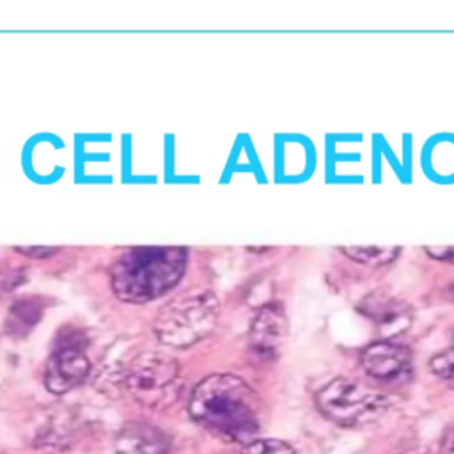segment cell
<instances>
[{"label": "cell", "instance_id": "1", "mask_svg": "<svg viewBox=\"0 0 454 454\" xmlns=\"http://www.w3.org/2000/svg\"><path fill=\"white\" fill-rule=\"evenodd\" d=\"M188 411L199 426L231 443H248L261 426L257 392L227 372L200 380L190 395Z\"/></svg>", "mask_w": 454, "mask_h": 454}, {"label": "cell", "instance_id": "2", "mask_svg": "<svg viewBox=\"0 0 454 454\" xmlns=\"http://www.w3.org/2000/svg\"><path fill=\"white\" fill-rule=\"evenodd\" d=\"M183 247H131L110 266V287L124 303H147L167 294L186 271Z\"/></svg>", "mask_w": 454, "mask_h": 454}, {"label": "cell", "instance_id": "3", "mask_svg": "<svg viewBox=\"0 0 454 454\" xmlns=\"http://www.w3.org/2000/svg\"><path fill=\"white\" fill-rule=\"evenodd\" d=\"M220 317V301L209 289L195 287L168 300L154 319L158 340L170 348H188L206 339Z\"/></svg>", "mask_w": 454, "mask_h": 454}, {"label": "cell", "instance_id": "4", "mask_svg": "<svg viewBox=\"0 0 454 454\" xmlns=\"http://www.w3.org/2000/svg\"><path fill=\"white\" fill-rule=\"evenodd\" d=\"M122 385L138 404L167 410L179 401L183 392L181 365L161 351H142L126 364Z\"/></svg>", "mask_w": 454, "mask_h": 454}, {"label": "cell", "instance_id": "5", "mask_svg": "<svg viewBox=\"0 0 454 454\" xmlns=\"http://www.w3.org/2000/svg\"><path fill=\"white\" fill-rule=\"evenodd\" d=\"M319 411L332 422L353 427L380 419L390 406V395L351 378H333L316 394Z\"/></svg>", "mask_w": 454, "mask_h": 454}, {"label": "cell", "instance_id": "6", "mask_svg": "<svg viewBox=\"0 0 454 454\" xmlns=\"http://www.w3.org/2000/svg\"><path fill=\"white\" fill-rule=\"evenodd\" d=\"M82 339L76 332H62L44 367V387L51 394H66L85 381L90 372Z\"/></svg>", "mask_w": 454, "mask_h": 454}, {"label": "cell", "instance_id": "7", "mask_svg": "<svg viewBox=\"0 0 454 454\" xmlns=\"http://www.w3.org/2000/svg\"><path fill=\"white\" fill-rule=\"evenodd\" d=\"M360 362L369 378L388 385L406 383L411 374L410 349L390 339H380L365 346Z\"/></svg>", "mask_w": 454, "mask_h": 454}, {"label": "cell", "instance_id": "8", "mask_svg": "<svg viewBox=\"0 0 454 454\" xmlns=\"http://www.w3.org/2000/svg\"><path fill=\"white\" fill-rule=\"evenodd\" d=\"M287 335V317L282 303H264L254 316L248 330V348L262 362L275 360L280 355Z\"/></svg>", "mask_w": 454, "mask_h": 454}, {"label": "cell", "instance_id": "9", "mask_svg": "<svg viewBox=\"0 0 454 454\" xmlns=\"http://www.w3.org/2000/svg\"><path fill=\"white\" fill-rule=\"evenodd\" d=\"M358 312L371 319L383 339H390L406 332L411 323V310L408 303L394 296L387 289H376L362 298Z\"/></svg>", "mask_w": 454, "mask_h": 454}, {"label": "cell", "instance_id": "10", "mask_svg": "<svg viewBox=\"0 0 454 454\" xmlns=\"http://www.w3.org/2000/svg\"><path fill=\"white\" fill-rule=\"evenodd\" d=\"M115 454H167V436L151 424L129 422L122 426L114 442Z\"/></svg>", "mask_w": 454, "mask_h": 454}, {"label": "cell", "instance_id": "11", "mask_svg": "<svg viewBox=\"0 0 454 454\" xmlns=\"http://www.w3.org/2000/svg\"><path fill=\"white\" fill-rule=\"evenodd\" d=\"M48 307V296L43 294H23L18 296L7 309L4 330L12 339L27 337L35 325L43 319Z\"/></svg>", "mask_w": 454, "mask_h": 454}, {"label": "cell", "instance_id": "12", "mask_svg": "<svg viewBox=\"0 0 454 454\" xmlns=\"http://www.w3.org/2000/svg\"><path fill=\"white\" fill-rule=\"evenodd\" d=\"M339 250L351 261L364 266H385L392 262L401 248L399 247H376V245H362V247H339Z\"/></svg>", "mask_w": 454, "mask_h": 454}, {"label": "cell", "instance_id": "13", "mask_svg": "<svg viewBox=\"0 0 454 454\" xmlns=\"http://www.w3.org/2000/svg\"><path fill=\"white\" fill-rule=\"evenodd\" d=\"M239 454H296V452L289 443H286L282 440L259 438V440H250L248 443H245V447L241 449Z\"/></svg>", "mask_w": 454, "mask_h": 454}, {"label": "cell", "instance_id": "14", "mask_svg": "<svg viewBox=\"0 0 454 454\" xmlns=\"http://www.w3.org/2000/svg\"><path fill=\"white\" fill-rule=\"evenodd\" d=\"M429 369L454 390V349L452 348L436 353L429 360Z\"/></svg>", "mask_w": 454, "mask_h": 454}, {"label": "cell", "instance_id": "15", "mask_svg": "<svg viewBox=\"0 0 454 454\" xmlns=\"http://www.w3.org/2000/svg\"><path fill=\"white\" fill-rule=\"evenodd\" d=\"M23 280V270H14V268H2L0 270V296L4 293L12 291L20 282Z\"/></svg>", "mask_w": 454, "mask_h": 454}, {"label": "cell", "instance_id": "16", "mask_svg": "<svg viewBox=\"0 0 454 454\" xmlns=\"http://www.w3.org/2000/svg\"><path fill=\"white\" fill-rule=\"evenodd\" d=\"M14 252L21 254V255H27V257H32V259H41V257H50L53 254L59 252L57 247H43V245H28V247H14Z\"/></svg>", "mask_w": 454, "mask_h": 454}, {"label": "cell", "instance_id": "17", "mask_svg": "<svg viewBox=\"0 0 454 454\" xmlns=\"http://www.w3.org/2000/svg\"><path fill=\"white\" fill-rule=\"evenodd\" d=\"M424 252L436 261L454 264V245H434V247H424Z\"/></svg>", "mask_w": 454, "mask_h": 454}, {"label": "cell", "instance_id": "18", "mask_svg": "<svg viewBox=\"0 0 454 454\" xmlns=\"http://www.w3.org/2000/svg\"><path fill=\"white\" fill-rule=\"evenodd\" d=\"M442 454H454V429H450L442 440Z\"/></svg>", "mask_w": 454, "mask_h": 454}, {"label": "cell", "instance_id": "19", "mask_svg": "<svg viewBox=\"0 0 454 454\" xmlns=\"http://www.w3.org/2000/svg\"><path fill=\"white\" fill-rule=\"evenodd\" d=\"M452 349H454V335H452Z\"/></svg>", "mask_w": 454, "mask_h": 454}]
</instances>
